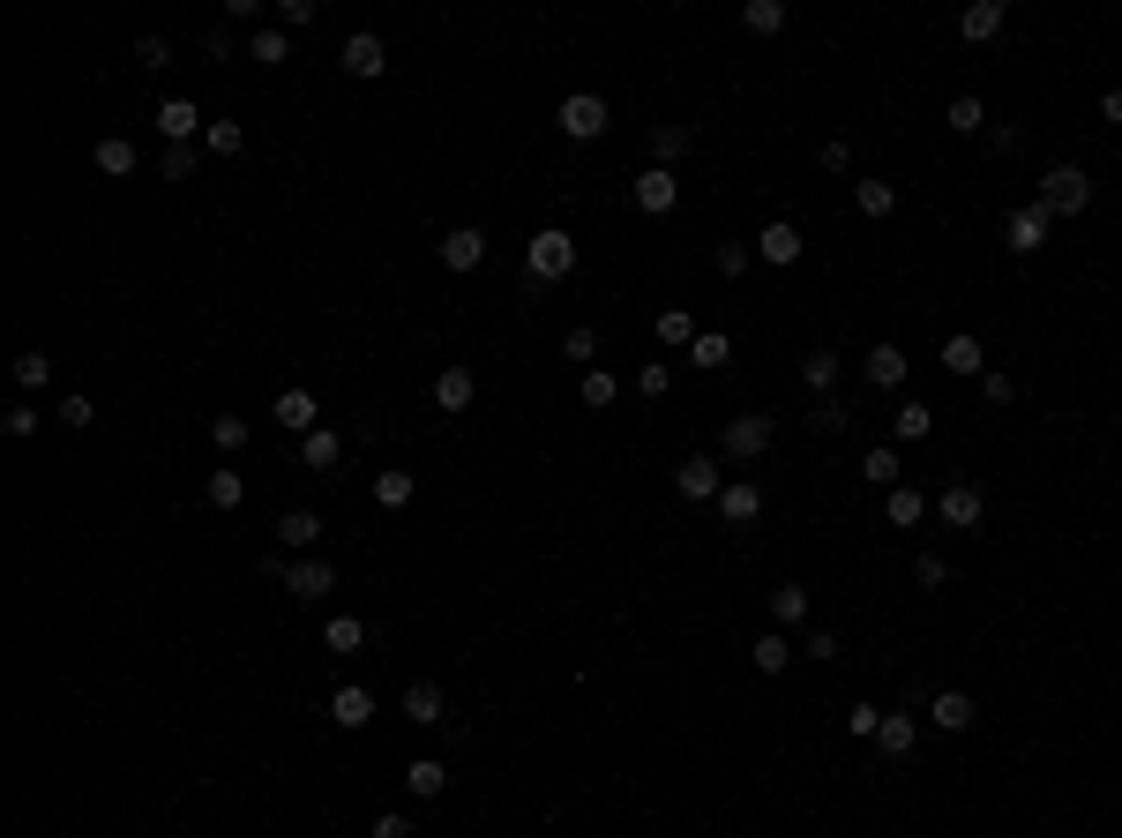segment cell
<instances>
[{"label":"cell","instance_id":"38","mask_svg":"<svg viewBox=\"0 0 1122 838\" xmlns=\"http://www.w3.org/2000/svg\"><path fill=\"white\" fill-rule=\"evenodd\" d=\"M741 31H756V38L786 31V0H748V8H741Z\"/></svg>","mask_w":1122,"mask_h":838},{"label":"cell","instance_id":"32","mask_svg":"<svg viewBox=\"0 0 1122 838\" xmlns=\"http://www.w3.org/2000/svg\"><path fill=\"white\" fill-rule=\"evenodd\" d=\"M45 382H53V352H38V344H31V352H15V389H23V397H38Z\"/></svg>","mask_w":1122,"mask_h":838},{"label":"cell","instance_id":"48","mask_svg":"<svg viewBox=\"0 0 1122 838\" xmlns=\"http://www.w3.org/2000/svg\"><path fill=\"white\" fill-rule=\"evenodd\" d=\"M0 427H8L15 442H31V434L45 427V412H38V405H8V412H0Z\"/></svg>","mask_w":1122,"mask_h":838},{"label":"cell","instance_id":"61","mask_svg":"<svg viewBox=\"0 0 1122 838\" xmlns=\"http://www.w3.org/2000/svg\"><path fill=\"white\" fill-rule=\"evenodd\" d=\"M801 659H838V636H831V628H808V644H801Z\"/></svg>","mask_w":1122,"mask_h":838},{"label":"cell","instance_id":"47","mask_svg":"<svg viewBox=\"0 0 1122 838\" xmlns=\"http://www.w3.org/2000/svg\"><path fill=\"white\" fill-rule=\"evenodd\" d=\"M659 344H696V315H689V307H666V315H659Z\"/></svg>","mask_w":1122,"mask_h":838},{"label":"cell","instance_id":"8","mask_svg":"<svg viewBox=\"0 0 1122 838\" xmlns=\"http://www.w3.org/2000/svg\"><path fill=\"white\" fill-rule=\"evenodd\" d=\"M337 60H344V76H360V83H374V76H382V68H389V45L374 38V31H352V38H344V53H337Z\"/></svg>","mask_w":1122,"mask_h":838},{"label":"cell","instance_id":"40","mask_svg":"<svg viewBox=\"0 0 1122 838\" xmlns=\"http://www.w3.org/2000/svg\"><path fill=\"white\" fill-rule=\"evenodd\" d=\"M248 434H254V427H248V419H240V412H217V419H209V442H217V457H233V450H248Z\"/></svg>","mask_w":1122,"mask_h":838},{"label":"cell","instance_id":"27","mask_svg":"<svg viewBox=\"0 0 1122 838\" xmlns=\"http://www.w3.org/2000/svg\"><path fill=\"white\" fill-rule=\"evenodd\" d=\"M943 127H951V135H988V105L965 90V98H951V105H943Z\"/></svg>","mask_w":1122,"mask_h":838},{"label":"cell","instance_id":"1","mask_svg":"<svg viewBox=\"0 0 1122 838\" xmlns=\"http://www.w3.org/2000/svg\"><path fill=\"white\" fill-rule=\"evenodd\" d=\"M524 270H532V285H562L569 270H577V233H562V225H546L524 240Z\"/></svg>","mask_w":1122,"mask_h":838},{"label":"cell","instance_id":"20","mask_svg":"<svg viewBox=\"0 0 1122 838\" xmlns=\"http://www.w3.org/2000/svg\"><path fill=\"white\" fill-rule=\"evenodd\" d=\"M405 718H412V726H442V718H450L442 681H412V689H405Z\"/></svg>","mask_w":1122,"mask_h":838},{"label":"cell","instance_id":"64","mask_svg":"<svg viewBox=\"0 0 1122 838\" xmlns=\"http://www.w3.org/2000/svg\"><path fill=\"white\" fill-rule=\"evenodd\" d=\"M1100 113H1108V121H1122V90H1108V98H1100Z\"/></svg>","mask_w":1122,"mask_h":838},{"label":"cell","instance_id":"10","mask_svg":"<svg viewBox=\"0 0 1122 838\" xmlns=\"http://www.w3.org/2000/svg\"><path fill=\"white\" fill-rule=\"evenodd\" d=\"M936 509H943V524H951V532H973V524L988 517V495H981L973 479H957V487H943V502H936Z\"/></svg>","mask_w":1122,"mask_h":838},{"label":"cell","instance_id":"51","mask_svg":"<svg viewBox=\"0 0 1122 838\" xmlns=\"http://www.w3.org/2000/svg\"><path fill=\"white\" fill-rule=\"evenodd\" d=\"M562 352H569L577 367H591V360H599V330H583V322H577V330L562 337Z\"/></svg>","mask_w":1122,"mask_h":838},{"label":"cell","instance_id":"23","mask_svg":"<svg viewBox=\"0 0 1122 838\" xmlns=\"http://www.w3.org/2000/svg\"><path fill=\"white\" fill-rule=\"evenodd\" d=\"M861 375H869V389H906V352L898 344H875L869 360H861Z\"/></svg>","mask_w":1122,"mask_h":838},{"label":"cell","instance_id":"19","mask_svg":"<svg viewBox=\"0 0 1122 838\" xmlns=\"http://www.w3.org/2000/svg\"><path fill=\"white\" fill-rule=\"evenodd\" d=\"M299 464H307V472H337V464H344V434H337V427L299 434Z\"/></svg>","mask_w":1122,"mask_h":838},{"label":"cell","instance_id":"12","mask_svg":"<svg viewBox=\"0 0 1122 838\" xmlns=\"http://www.w3.org/2000/svg\"><path fill=\"white\" fill-rule=\"evenodd\" d=\"M718 517H726V524H756V517H763V487H756V479H726V487H718Z\"/></svg>","mask_w":1122,"mask_h":838},{"label":"cell","instance_id":"9","mask_svg":"<svg viewBox=\"0 0 1122 838\" xmlns=\"http://www.w3.org/2000/svg\"><path fill=\"white\" fill-rule=\"evenodd\" d=\"M801 248H808V240H801V225H786V217H771V225L756 233V254H763L771 270H793V262H801Z\"/></svg>","mask_w":1122,"mask_h":838},{"label":"cell","instance_id":"17","mask_svg":"<svg viewBox=\"0 0 1122 838\" xmlns=\"http://www.w3.org/2000/svg\"><path fill=\"white\" fill-rule=\"evenodd\" d=\"M405 794H412V801H442V794H450V763H442V756L405 763Z\"/></svg>","mask_w":1122,"mask_h":838},{"label":"cell","instance_id":"24","mask_svg":"<svg viewBox=\"0 0 1122 838\" xmlns=\"http://www.w3.org/2000/svg\"><path fill=\"white\" fill-rule=\"evenodd\" d=\"M90 166L105 172V180H127V172H135V143H127V135H98Z\"/></svg>","mask_w":1122,"mask_h":838},{"label":"cell","instance_id":"53","mask_svg":"<svg viewBox=\"0 0 1122 838\" xmlns=\"http://www.w3.org/2000/svg\"><path fill=\"white\" fill-rule=\"evenodd\" d=\"M816 427H824V434H846V427H853V405H846V397H824Z\"/></svg>","mask_w":1122,"mask_h":838},{"label":"cell","instance_id":"37","mask_svg":"<svg viewBox=\"0 0 1122 838\" xmlns=\"http://www.w3.org/2000/svg\"><path fill=\"white\" fill-rule=\"evenodd\" d=\"M801 382H808V389H816V397H831V389H838V352H831V344H824V352H808V360H801Z\"/></svg>","mask_w":1122,"mask_h":838},{"label":"cell","instance_id":"56","mask_svg":"<svg viewBox=\"0 0 1122 838\" xmlns=\"http://www.w3.org/2000/svg\"><path fill=\"white\" fill-rule=\"evenodd\" d=\"M90 419H98V405H90V397H60V427H76V434H83Z\"/></svg>","mask_w":1122,"mask_h":838},{"label":"cell","instance_id":"5","mask_svg":"<svg viewBox=\"0 0 1122 838\" xmlns=\"http://www.w3.org/2000/svg\"><path fill=\"white\" fill-rule=\"evenodd\" d=\"M1047 233H1055V217H1047L1040 203H1025V210L1002 217V248H1010V254H1040V248H1047Z\"/></svg>","mask_w":1122,"mask_h":838},{"label":"cell","instance_id":"41","mask_svg":"<svg viewBox=\"0 0 1122 838\" xmlns=\"http://www.w3.org/2000/svg\"><path fill=\"white\" fill-rule=\"evenodd\" d=\"M689 360H696V367H726V360H734V337H726V330H696Z\"/></svg>","mask_w":1122,"mask_h":838},{"label":"cell","instance_id":"25","mask_svg":"<svg viewBox=\"0 0 1122 838\" xmlns=\"http://www.w3.org/2000/svg\"><path fill=\"white\" fill-rule=\"evenodd\" d=\"M928 718H936L943 734H965V726H973V697H965V689H943V697H928Z\"/></svg>","mask_w":1122,"mask_h":838},{"label":"cell","instance_id":"62","mask_svg":"<svg viewBox=\"0 0 1122 838\" xmlns=\"http://www.w3.org/2000/svg\"><path fill=\"white\" fill-rule=\"evenodd\" d=\"M367 838H412V824H405V816L389 808V816H374V831H367Z\"/></svg>","mask_w":1122,"mask_h":838},{"label":"cell","instance_id":"46","mask_svg":"<svg viewBox=\"0 0 1122 838\" xmlns=\"http://www.w3.org/2000/svg\"><path fill=\"white\" fill-rule=\"evenodd\" d=\"M756 667H763V673H786V667H793V644L763 628V636H756Z\"/></svg>","mask_w":1122,"mask_h":838},{"label":"cell","instance_id":"49","mask_svg":"<svg viewBox=\"0 0 1122 838\" xmlns=\"http://www.w3.org/2000/svg\"><path fill=\"white\" fill-rule=\"evenodd\" d=\"M711 262H718V278H748V262H756V248H748V240H726V248L711 254Z\"/></svg>","mask_w":1122,"mask_h":838},{"label":"cell","instance_id":"31","mask_svg":"<svg viewBox=\"0 0 1122 838\" xmlns=\"http://www.w3.org/2000/svg\"><path fill=\"white\" fill-rule=\"evenodd\" d=\"M861 479H875L883 495H891V487H906V472H898V450H891V442H875L869 457H861Z\"/></svg>","mask_w":1122,"mask_h":838},{"label":"cell","instance_id":"2","mask_svg":"<svg viewBox=\"0 0 1122 838\" xmlns=\"http://www.w3.org/2000/svg\"><path fill=\"white\" fill-rule=\"evenodd\" d=\"M554 127H562L569 143H599V135H607V98H599V90H569V98L554 105Z\"/></svg>","mask_w":1122,"mask_h":838},{"label":"cell","instance_id":"55","mask_svg":"<svg viewBox=\"0 0 1122 838\" xmlns=\"http://www.w3.org/2000/svg\"><path fill=\"white\" fill-rule=\"evenodd\" d=\"M816 166H824V172H846V166H853V143H846V135H831V143L816 150Z\"/></svg>","mask_w":1122,"mask_h":838},{"label":"cell","instance_id":"54","mask_svg":"<svg viewBox=\"0 0 1122 838\" xmlns=\"http://www.w3.org/2000/svg\"><path fill=\"white\" fill-rule=\"evenodd\" d=\"M315 15H322V8H315V0H277V23H285V31H307V23H315Z\"/></svg>","mask_w":1122,"mask_h":838},{"label":"cell","instance_id":"13","mask_svg":"<svg viewBox=\"0 0 1122 838\" xmlns=\"http://www.w3.org/2000/svg\"><path fill=\"white\" fill-rule=\"evenodd\" d=\"M330 718L344 726V734H360V726L374 718V689H367V681H344V689L330 697Z\"/></svg>","mask_w":1122,"mask_h":838},{"label":"cell","instance_id":"63","mask_svg":"<svg viewBox=\"0 0 1122 838\" xmlns=\"http://www.w3.org/2000/svg\"><path fill=\"white\" fill-rule=\"evenodd\" d=\"M988 150H1018V127H1010V121H988Z\"/></svg>","mask_w":1122,"mask_h":838},{"label":"cell","instance_id":"6","mask_svg":"<svg viewBox=\"0 0 1122 838\" xmlns=\"http://www.w3.org/2000/svg\"><path fill=\"white\" fill-rule=\"evenodd\" d=\"M771 434H779V419H763V412L726 419V457H734V464H756L763 450H771Z\"/></svg>","mask_w":1122,"mask_h":838},{"label":"cell","instance_id":"29","mask_svg":"<svg viewBox=\"0 0 1122 838\" xmlns=\"http://www.w3.org/2000/svg\"><path fill=\"white\" fill-rule=\"evenodd\" d=\"M943 367H951V375H988L981 337H943Z\"/></svg>","mask_w":1122,"mask_h":838},{"label":"cell","instance_id":"44","mask_svg":"<svg viewBox=\"0 0 1122 838\" xmlns=\"http://www.w3.org/2000/svg\"><path fill=\"white\" fill-rule=\"evenodd\" d=\"M240 143H248V135H240V121H209L203 127V150H209V158H240Z\"/></svg>","mask_w":1122,"mask_h":838},{"label":"cell","instance_id":"15","mask_svg":"<svg viewBox=\"0 0 1122 838\" xmlns=\"http://www.w3.org/2000/svg\"><path fill=\"white\" fill-rule=\"evenodd\" d=\"M203 105H195V98H166V105H158V135H166V143H188V135H203Z\"/></svg>","mask_w":1122,"mask_h":838},{"label":"cell","instance_id":"45","mask_svg":"<svg viewBox=\"0 0 1122 838\" xmlns=\"http://www.w3.org/2000/svg\"><path fill=\"white\" fill-rule=\"evenodd\" d=\"M614 397H622V382L607 375V367H583V405H591V412H607Z\"/></svg>","mask_w":1122,"mask_h":838},{"label":"cell","instance_id":"22","mask_svg":"<svg viewBox=\"0 0 1122 838\" xmlns=\"http://www.w3.org/2000/svg\"><path fill=\"white\" fill-rule=\"evenodd\" d=\"M1002 23H1010V8H1002V0H973V8L957 15V31H965V38H973V45L1002 38Z\"/></svg>","mask_w":1122,"mask_h":838},{"label":"cell","instance_id":"7","mask_svg":"<svg viewBox=\"0 0 1122 838\" xmlns=\"http://www.w3.org/2000/svg\"><path fill=\"white\" fill-rule=\"evenodd\" d=\"M718 487H726L718 457H681L673 464V495H681V502H718Z\"/></svg>","mask_w":1122,"mask_h":838},{"label":"cell","instance_id":"26","mask_svg":"<svg viewBox=\"0 0 1122 838\" xmlns=\"http://www.w3.org/2000/svg\"><path fill=\"white\" fill-rule=\"evenodd\" d=\"M203 502L209 509H240V502H248V479H240L233 464H217V472L203 479Z\"/></svg>","mask_w":1122,"mask_h":838},{"label":"cell","instance_id":"16","mask_svg":"<svg viewBox=\"0 0 1122 838\" xmlns=\"http://www.w3.org/2000/svg\"><path fill=\"white\" fill-rule=\"evenodd\" d=\"M673 203H681V180H673L666 166H651L644 180H636V210H644V217H666Z\"/></svg>","mask_w":1122,"mask_h":838},{"label":"cell","instance_id":"34","mask_svg":"<svg viewBox=\"0 0 1122 838\" xmlns=\"http://www.w3.org/2000/svg\"><path fill=\"white\" fill-rule=\"evenodd\" d=\"M322 644L344 659V652H360V644H367V622H360V614H330V622H322Z\"/></svg>","mask_w":1122,"mask_h":838},{"label":"cell","instance_id":"57","mask_svg":"<svg viewBox=\"0 0 1122 838\" xmlns=\"http://www.w3.org/2000/svg\"><path fill=\"white\" fill-rule=\"evenodd\" d=\"M875 726H883L875 704H853V712H846V734H861V741H875Z\"/></svg>","mask_w":1122,"mask_h":838},{"label":"cell","instance_id":"36","mask_svg":"<svg viewBox=\"0 0 1122 838\" xmlns=\"http://www.w3.org/2000/svg\"><path fill=\"white\" fill-rule=\"evenodd\" d=\"M277 540H285V546H315V540H322V517H315V509H285V517H277Z\"/></svg>","mask_w":1122,"mask_h":838},{"label":"cell","instance_id":"3","mask_svg":"<svg viewBox=\"0 0 1122 838\" xmlns=\"http://www.w3.org/2000/svg\"><path fill=\"white\" fill-rule=\"evenodd\" d=\"M1085 203H1092V180H1085L1078 166H1047V172H1040V210H1047V217H1078Z\"/></svg>","mask_w":1122,"mask_h":838},{"label":"cell","instance_id":"28","mask_svg":"<svg viewBox=\"0 0 1122 838\" xmlns=\"http://www.w3.org/2000/svg\"><path fill=\"white\" fill-rule=\"evenodd\" d=\"M883 517H891L898 532H914L920 517H928V495H920V487H891V495H883Z\"/></svg>","mask_w":1122,"mask_h":838},{"label":"cell","instance_id":"52","mask_svg":"<svg viewBox=\"0 0 1122 838\" xmlns=\"http://www.w3.org/2000/svg\"><path fill=\"white\" fill-rule=\"evenodd\" d=\"M666 389H673L666 360H644V367H636V397H666Z\"/></svg>","mask_w":1122,"mask_h":838},{"label":"cell","instance_id":"35","mask_svg":"<svg viewBox=\"0 0 1122 838\" xmlns=\"http://www.w3.org/2000/svg\"><path fill=\"white\" fill-rule=\"evenodd\" d=\"M248 60H262V68H285V60H292V38H285V23H270V31H254V38H248Z\"/></svg>","mask_w":1122,"mask_h":838},{"label":"cell","instance_id":"60","mask_svg":"<svg viewBox=\"0 0 1122 838\" xmlns=\"http://www.w3.org/2000/svg\"><path fill=\"white\" fill-rule=\"evenodd\" d=\"M195 172V150L188 143H166V180H188Z\"/></svg>","mask_w":1122,"mask_h":838},{"label":"cell","instance_id":"50","mask_svg":"<svg viewBox=\"0 0 1122 838\" xmlns=\"http://www.w3.org/2000/svg\"><path fill=\"white\" fill-rule=\"evenodd\" d=\"M135 60H143V68H172V38L143 31V38H135Z\"/></svg>","mask_w":1122,"mask_h":838},{"label":"cell","instance_id":"11","mask_svg":"<svg viewBox=\"0 0 1122 838\" xmlns=\"http://www.w3.org/2000/svg\"><path fill=\"white\" fill-rule=\"evenodd\" d=\"M875 749L891 756V763H906V756L920 749V718H906V712H883V726H875Z\"/></svg>","mask_w":1122,"mask_h":838},{"label":"cell","instance_id":"43","mask_svg":"<svg viewBox=\"0 0 1122 838\" xmlns=\"http://www.w3.org/2000/svg\"><path fill=\"white\" fill-rule=\"evenodd\" d=\"M412 495H419L412 472H382V479H374V502H382V509H405Z\"/></svg>","mask_w":1122,"mask_h":838},{"label":"cell","instance_id":"4","mask_svg":"<svg viewBox=\"0 0 1122 838\" xmlns=\"http://www.w3.org/2000/svg\"><path fill=\"white\" fill-rule=\"evenodd\" d=\"M262 569H270V577H285L292 599H330V591H337V562H285V554H270Z\"/></svg>","mask_w":1122,"mask_h":838},{"label":"cell","instance_id":"42","mask_svg":"<svg viewBox=\"0 0 1122 838\" xmlns=\"http://www.w3.org/2000/svg\"><path fill=\"white\" fill-rule=\"evenodd\" d=\"M771 622H779V628L808 622V591H801V585H779V591H771Z\"/></svg>","mask_w":1122,"mask_h":838},{"label":"cell","instance_id":"39","mask_svg":"<svg viewBox=\"0 0 1122 838\" xmlns=\"http://www.w3.org/2000/svg\"><path fill=\"white\" fill-rule=\"evenodd\" d=\"M891 427H898V442H928V434H936V412H928V405H920V397H906V405H898V419H891Z\"/></svg>","mask_w":1122,"mask_h":838},{"label":"cell","instance_id":"21","mask_svg":"<svg viewBox=\"0 0 1122 838\" xmlns=\"http://www.w3.org/2000/svg\"><path fill=\"white\" fill-rule=\"evenodd\" d=\"M472 397H479V375H472L464 360H457V367H442V375H434V405H442V412H464Z\"/></svg>","mask_w":1122,"mask_h":838},{"label":"cell","instance_id":"30","mask_svg":"<svg viewBox=\"0 0 1122 838\" xmlns=\"http://www.w3.org/2000/svg\"><path fill=\"white\" fill-rule=\"evenodd\" d=\"M689 143H696V127H681V121L651 127V158H659L666 172H673V158H689Z\"/></svg>","mask_w":1122,"mask_h":838},{"label":"cell","instance_id":"33","mask_svg":"<svg viewBox=\"0 0 1122 838\" xmlns=\"http://www.w3.org/2000/svg\"><path fill=\"white\" fill-rule=\"evenodd\" d=\"M853 210H861V217H891V210H898V188H891V180H853Z\"/></svg>","mask_w":1122,"mask_h":838},{"label":"cell","instance_id":"14","mask_svg":"<svg viewBox=\"0 0 1122 838\" xmlns=\"http://www.w3.org/2000/svg\"><path fill=\"white\" fill-rule=\"evenodd\" d=\"M479 262H487V233H479V225H457V233L442 240V270L464 278V270H479Z\"/></svg>","mask_w":1122,"mask_h":838},{"label":"cell","instance_id":"18","mask_svg":"<svg viewBox=\"0 0 1122 838\" xmlns=\"http://www.w3.org/2000/svg\"><path fill=\"white\" fill-rule=\"evenodd\" d=\"M270 412L285 419L292 434H315V427H322V405H315V389H277V405H270Z\"/></svg>","mask_w":1122,"mask_h":838},{"label":"cell","instance_id":"58","mask_svg":"<svg viewBox=\"0 0 1122 838\" xmlns=\"http://www.w3.org/2000/svg\"><path fill=\"white\" fill-rule=\"evenodd\" d=\"M943 577H951V562H943V554H920V562H914V585H928V591H936Z\"/></svg>","mask_w":1122,"mask_h":838},{"label":"cell","instance_id":"59","mask_svg":"<svg viewBox=\"0 0 1122 838\" xmlns=\"http://www.w3.org/2000/svg\"><path fill=\"white\" fill-rule=\"evenodd\" d=\"M981 397H988V405H1010V397H1018V382L988 367V375H981Z\"/></svg>","mask_w":1122,"mask_h":838}]
</instances>
